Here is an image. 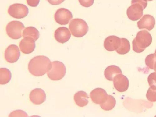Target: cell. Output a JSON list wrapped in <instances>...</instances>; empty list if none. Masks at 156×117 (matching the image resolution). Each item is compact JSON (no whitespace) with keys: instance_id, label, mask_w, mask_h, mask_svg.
<instances>
[{"instance_id":"obj_7","label":"cell","mask_w":156,"mask_h":117,"mask_svg":"<svg viewBox=\"0 0 156 117\" xmlns=\"http://www.w3.org/2000/svg\"><path fill=\"white\" fill-rule=\"evenodd\" d=\"M20 56V49L16 45H9L5 51V58L7 62L10 63H14L17 62Z\"/></svg>"},{"instance_id":"obj_11","label":"cell","mask_w":156,"mask_h":117,"mask_svg":"<svg viewBox=\"0 0 156 117\" xmlns=\"http://www.w3.org/2000/svg\"><path fill=\"white\" fill-rule=\"evenodd\" d=\"M20 48L23 53L26 54H30L35 48V41L31 37H25L20 42Z\"/></svg>"},{"instance_id":"obj_17","label":"cell","mask_w":156,"mask_h":117,"mask_svg":"<svg viewBox=\"0 0 156 117\" xmlns=\"http://www.w3.org/2000/svg\"><path fill=\"white\" fill-rule=\"evenodd\" d=\"M11 73L9 69L6 68L0 69V84L5 85L11 80Z\"/></svg>"},{"instance_id":"obj_5","label":"cell","mask_w":156,"mask_h":117,"mask_svg":"<svg viewBox=\"0 0 156 117\" xmlns=\"http://www.w3.org/2000/svg\"><path fill=\"white\" fill-rule=\"evenodd\" d=\"M8 12L11 17L17 19H21L27 17L28 15L29 9L24 5L15 4L9 7Z\"/></svg>"},{"instance_id":"obj_25","label":"cell","mask_w":156,"mask_h":117,"mask_svg":"<svg viewBox=\"0 0 156 117\" xmlns=\"http://www.w3.org/2000/svg\"><path fill=\"white\" fill-rule=\"evenodd\" d=\"M48 2L53 5H58L63 3L65 0H47Z\"/></svg>"},{"instance_id":"obj_23","label":"cell","mask_w":156,"mask_h":117,"mask_svg":"<svg viewBox=\"0 0 156 117\" xmlns=\"http://www.w3.org/2000/svg\"><path fill=\"white\" fill-rule=\"evenodd\" d=\"M81 5L85 7H89L92 6L94 2V0H79Z\"/></svg>"},{"instance_id":"obj_12","label":"cell","mask_w":156,"mask_h":117,"mask_svg":"<svg viewBox=\"0 0 156 117\" xmlns=\"http://www.w3.org/2000/svg\"><path fill=\"white\" fill-rule=\"evenodd\" d=\"M120 39L118 37L114 35L108 37L104 41V47L110 51L116 50L120 46Z\"/></svg>"},{"instance_id":"obj_10","label":"cell","mask_w":156,"mask_h":117,"mask_svg":"<svg viewBox=\"0 0 156 117\" xmlns=\"http://www.w3.org/2000/svg\"><path fill=\"white\" fill-rule=\"evenodd\" d=\"M29 97L32 102L36 105H41L45 101L46 98L44 91L39 88L33 90L30 93Z\"/></svg>"},{"instance_id":"obj_21","label":"cell","mask_w":156,"mask_h":117,"mask_svg":"<svg viewBox=\"0 0 156 117\" xmlns=\"http://www.w3.org/2000/svg\"><path fill=\"white\" fill-rule=\"evenodd\" d=\"M28 115L25 112L17 110L12 112L9 115V117H28Z\"/></svg>"},{"instance_id":"obj_15","label":"cell","mask_w":156,"mask_h":117,"mask_svg":"<svg viewBox=\"0 0 156 117\" xmlns=\"http://www.w3.org/2000/svg\"><path fill=\"white\" fill-rule=\"evenodd\" d=\"M120 74H122L121 69L119 67L114 65L108 67L105 71L106 79L110 81H113L115 76Z\"/></svg>"},{"instance_id":"obj_2","label":"cell","mask_w":156,"mask_h":117,"mask_svg":"<svg viewBox=\"0 0 156 117\" xmlns=\"http://www.w3.org/2000/svg\"><path fill=\"white\" fill-rule=\"evenodd\" d=\"M66 73V68L62 62L54 61L51 62V67L47 74L51 80L58 81L64 77Z\"/></svg>"},{"instance_id":"obj_14","label":"cell","mask_w":156,"mask_h":117,"mask_svg":"<svg viewBox=\"0 0 156 117\" xmlns=\"http://www.w3.org/2000/svg\"><path fill=\"white\" fill-rule=\"evenodd\" d=\"M89 98L87 94L83 91H80L76 93L74 97L76 104L80 107H83L87 105Z\"/></svg>"},{"instance_id":"obj_26","label":"cell","mask_w":156,"mask_h":117,"mask_svg":"<svg viewBox=\"0 0 156 117\" xmlns=\"http://www.w3.org/2000/svg\"><path fill=\"white\" fill-rule=\"evenodd\" d=\"M155 72H156V63H155L154 65V69Z\"/></svg>"},{"instance_id":"obj_19","label":"cell","mask_w":156,"mask_h":117,"mask_svg":"<svg viewBox=\"0 0 156 117\" xmlns=\"http://www.w3.org/2000/svg\"><path fill=\"white\" fill-rule=\"evenodd\" d=\"M148 100L151 102L156 101V87L151 86L146 94Z\"/></svg>"},{"instance_id":"obj_3","label":"cell","mask_w":156,"mask_h":117,"mask_svg":"<svg viewBox=\"0 0 156 117\" xmlns=\"http://www.w3.org/2000/svg\"><path fill=\"white\" fill-rule=\"evenodd\" d=\"M69 27L72 35L77 37H83L87 34L89 30L87 23L80 19H75L71 20Z\"/></svg>"},{"instance_id":"obj_6","label":"cell","mask_w":156,"mask_h":117,"mask_svg":"<svg viewBox=\"0 0 156 117\" xmlns=\"http://www.w3.org/2000/svg\"><path fill=\"white\" fill-rule=\"evenodd\" d=\"M73 18L71 12L64 8L57 10L55 15V19L56 21L61 25L68 24Z\"/></svg>"},{"instance_id":"obj_8","label":"cell","mask_w":156,"mask_h":117,"mask_svg":"<svg viewBox=\"0 0 156 117\" xmlns=\"http://www.w3.org/2000/svg\"><path fill=\"white\" fill-rule=\"evenodd\" d=\"M113 81L114 87L119 92H124L128 89L129 80L128 78L122 74L115 76Z\"/></svg>"},{"instance_id":"obj_1","label":"cell","mask_w":156,"mask_h":117,"mask_svg":"<svg viewBox=\"0 0 156 117\" xmlns=\"http://www.w3.org/2000/svg\"><path fill=\"white\" fill-rule=\"evenodd\" d=\"M51 64V61L48 57L44 56H37L30 61L28 69L32 75L36 76H41L47 73Z\"/></svg>"},{"instance_id":"obj_18","label":"cell","mask_w":156,"mask_h":117,"mask_svg":"<svg viewBox=\"0 0 156 117\" xmlns=\"http://www.w3.org/2000/svg\"><path fill=\"white\" fill-rule=\"evenodd\" d=\"M116 102L115 99L113 96L108 95L106 101L101 104L100 106L104 110L109 111L112 110L114 108Z\"/></svg>"},{"instance_id":"obj_9","label":"cell","mask_w":156,"mask_h":117,"mask_svg":"<svg viewBox=\"0 0 156 117\" xmlns=\"http://www.w3.org/2000/svg\"><path fill=\"white\" fill-rule=\"evenodd\" d=\"M108 96L106 91L100 88L94 89L90 94V97L92 101L98 105L105 102L107 99Z\"/></svg>"},{"instance_id":"obj_13","label":"cell","mask_w":156,"mask_h":117,"mask_svg":"<svg viewBox=\"0 0 156 117\" xmlns=\"http://www.w3.org/2000/svg\"><path fill=\"white\" fill-rule=\"evenodd\" d=\"M71 37L69 29L65 27L58 28L55 33V40L59 43L64 44L68 42Z\"/></svg>"},{"instance_id":"obj_24","label":"cell","mask_w":156,"mask_h":117,"mask_svg":"<svg viewBox=\"0 0 156 117\" xmlns=\"http://www.w3.org/2000/svg\"><path fill=\"white\" fill-rule=\"evenodd\" d=\"M40 0H27L28 5L33 7L37 6L40 3Z\"/></svg>"},{"instance_id":"obj_16","label":"cell","mask_w":156,"mask_h":117,"mask_svg":"<svg viewBox=\"0 0 156 117\" xmlns=\"http://www.w3.org/2000/svg\"><path fill=\"white\" fill-rule=\"evenodd\" d=\"M23 36L24 38L31 37L35 41L40 37V33L36 28L33 27H29L26 28L23 30Z\"/></svg>"},{"instance_id":"obj_4","label":"cell","mask_w":156,"mask_h":117,"mask_svg":"<svg viewBox=\"0 0 156 117\" xmlns=\"http://www.w3.org/2000/svg\"><path fill=\"white\" fill-rule=\"evenodd\" d=\"M24 26L21 22L14 21L9 23L6 26V31L8 36L14 40L20 38Z\"/></svg>"},{"instance_id":"obj_20","label":"cell","mask_w":156,"mask_h":117,"mask_svg":"<svg viewBox=\"0 0 156 117\" xmlns=\"http://www.w3.org/2000/svg\"><path fill=\"white\" fill-rule=\"evenodd\" d=\"M122 44L119 48L116 50V52L120 55H124L128 52L129 47L124 39L122 38Z\"/></svg>"},{"instance_id":"obj_22","label":"cell","mask_w":156,"mask_h":117,"mask_svg":"<svg viewBox=\"0 0 156 117\" xmlns=\"http://www.w3.org/2000/svg\"><path fill=\"white\" fill-rule=\"evenodd\" d=\"M148 81L150 87H156V72L150 74L148 78Z\"/></svg>"}]
</instances>
